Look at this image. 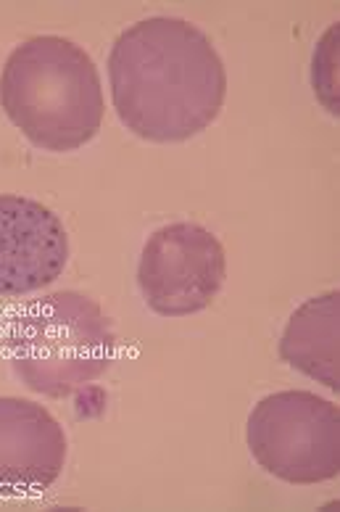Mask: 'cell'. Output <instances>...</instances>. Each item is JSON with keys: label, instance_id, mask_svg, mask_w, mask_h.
Masks as SVG:
<instances>
[{"label": "cell", "instance_id": "cell-1", "mask_svg": "<svg viewBox=\"0 0 340 512\" xmlns=\"http://www.w3.org/2000/svg\"><path fill=\"white\" fill-rule=\"evenodd\" d=\"M109 77L119 122L151 143H180L203 132L227 96L214 43L174 16H151L116 37Z\"/></svg>", "mask_w": 340, "mask_h": 512}, {"label": "cell", "instance_id": "cell-2", "mask_svg": "<svg viewBox=\"0 0 340 512\" xmlns=\"http://www.w3.org/2000/svg\"><path fill=\"white\" fill-rule=\"evenodd\" d=\"M0 106L35 146L53 154L77 151L101 130V77L72 40L32 37L3 66Z\"/></svg>", "mask_w": 340, "mask_h": 512}, {"label": "cell", "instance_id": "cell-3", "mask_svg": "<svg viewBox=\"0 0 340 512\" xmlns=\"http://www.w3.org/2000/svg\"><path fill=\"white\" fill-rule=\"evenodd\" d=\"M116 354L111 320L90 296L48 293L16 315L8 359L16 378L37 394L64 399L101 378Z\"/></svg>", "mask_w": 340, "mask_h": 512}, {"label": "cell", "instance_id": "cell-4", "mask_svg": "<svg viewBox=\"0 0 340 512\" xmlns=\"http://www.w3.org/2000/svg\"><path fill=\"white\" fill-rule=\"evenodd\" d=\"M246 439L261 468L288 483L340 473V410L309 391L264 396L248 417Z\"/></svg>", "mask_w": 340, "mask_h": 512}, {"label": "cell", "instance_id": "cell-5", "mask_svg": "<svg viewBox=\"0 0 340 512\" xmlns=\"http://www.w3.org/2000/svg\"><path fill=\"white\" fill-rule=\"evenodd\" d=\"M225 278V246L196 222L161 227L140 254V291L161 317H185L206 309L222 291Z\"/></svg>", "mask_w": 340, "mask_h": 512}, {"label": "cell", "instance_id": "cell-6", "mask_svg": "<svg viewBox=\"0 0 340 512\" xmlns=\"http://www.w3.org/2000/svg\"><path fill=\"white\" fill-rule=\"evenodd\" d=\"M69 262L64 222L35 198L0 196V296L40 291Z\"/></svg>", "mask_w": 340, "mask_h": 512}, {"label": "cell", "instance_id": "cell-7", "mask_svg": "<svg viewBox=\"0 0 340 512\" xmlns=\"http://www.w3.org/2000/svg\"><path fill=\"white\" fill-rule=\"evenodd\" d=\"M66 462V436L43 404L0 396V494L51 489Z\"/></svg>", "mask_w": 340, "mask_h": 512}, {"label": "cell", "instance_id": "cell-8", "mask_svg": "<svg viewBox=\"0 0 340 512\" xmlns=\"http://www.w3.org/2000/svg\"><path fill=\"white\" fill-rule=\"evenodd\" d=\"M338 307V291L314 296L293 312L280 341V357L330 391H340Z\"/></svg>", "mask_w": 340, "mask_h": 512}]
</instances>
